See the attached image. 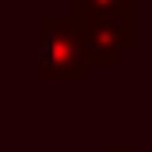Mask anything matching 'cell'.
Here are the masks:
<instances>
[{"instance_id":"obj_1","label":"cell","mask_w":152,"mask_h":152,"mask_svg":"<svg viewBox=\"0 0 152 152\" xmlns=\"http://www.w3.org/2000/svg\"><path fill=\"white\" fill-rule=\"evenodd\" d=\"M42 78L60 81H85L88 53L75 18H46L42 21Z\"/></svg>"},{"instance_id":"obj_2","label":"cell","mask_w":152,"mask_h":152,"mask_svg":"<svg viewBox=\"0 0 152 152\" xmlns=\"http://www.w3.org/2000/svg\"><path fill=\"white\" fill-rule=\"evenodd\" d=\"M88 64H117L124 50H131L134 32H131V18L120 14H81L75 18Z\"/></svg>"},{"instance_id":"obj_3","label":"cell","mask_w":152,"mask_h":152,"mask_svg":"<svg viewBox=\"0 0 152 152\" xmlns=\"http://www.w3.org/2000/svg\"><path fill=\"white\" fill-rule=\"evenodd\" d=\"M131 7H134V0H75V18H81V14H120V18H131Z\"/></svg>"},{"instance_id":"obj_4","label":"cell","mask_w":152,"mask_h":152,"mask_svg":"<svg viewBox=\"0 0 152 152\" xmlns=\"http://www.w3.org/2000/svg\"><path fill=\"white\" fill-rule=\"evenodd\" d=\"M110 152H131V149H110Z\"/></svg>"}]
</instances>
